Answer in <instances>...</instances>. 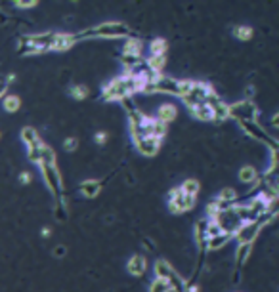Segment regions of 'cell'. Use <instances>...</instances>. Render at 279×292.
Returning <instances> with one entry per match:
<instances>
[{"mask_svg":"<svg viewBox=\"0 0 279 292\" xmlns=\"http://www.w3.org/2000/svg\"><path fill=\"white\" fill-rule=\"evenodd\" d=\"M142 86H144V80H140V78H134L130 75L117 76L104 88V100L106 102H123L125 98H130L134 92H142Z\"/></svg>","mask_w":279,"mask_h":292,"instance_id":"6da1fadb","label":"cell"},{"mask_svg":"<svg viewBox=\"0 0 279 292\" xmlns=\"http://www.w3.org/2000/svg\"><path fill=\"white\" fill-rule=\"evenodd\" d=\"M75 37V42L77 40H84V38H123L128 37V27L125 23H102L94 29H88L84 33H78V35H73Z\"/></svg>","mask_w":279,"mask_h":292,"instance_id":"7a4b0ae2","label":"cell"},{"mask_svg":"<svg viewBox=\"0 0 279 292\" xmlns=\"http://www.w3.org/2000/svg\"><path fill=\"white\" fill-rule=\"evenodd\" d=\"M193 80H178V78H172V76L166 75H155L153 78V86L155 92H164V94H174V95H183L190 92Z\"/></svg>","mask_w":279,"mask_h":292,"instance_id":"3957f363","label":"cell"},{"mask_svg":"<svg viewBox=\"0 0 279 292\" xmlns=\"http://www.w3.org/2000/svg\"><path fill=\"white\" fill-rule=\"evenodd\" d=\"M258 109L250 100H243L239 104L230 105V117H233L237 123H256Z\"/></svg>","mask_w":279,"mask_h":292,"instance_id":"277c9868","label":"cell"},{"mask_svg":"<svg viewBox=\"0 0 279 292\" xmlns=\"http://www.w3.org/2000/svg\"><path fill=\"white\" fill-rule=\"evenodd\" d=\"M212 92H214V90H212V86L205 84V82H201V80H193L190 92L183 95L182 100L188 104V107H193V105L205 104Z\"/></svg>","mask_w":279,"mask_h":292,"instance_id":"5b68a950","label":"cell"},{"mask_svg":"<svg viewBox=\"0 0 279 292\" xmlns=\"http://www.w3.org/2000/svg\"><path fill=\"white\" fill-rule=\"evenodd\" d=\"M168 207L172 210L174 214H182V212H188V210H192L195 207V199L193 197H188V195H183L180 187H174L170 189V193H168Z\"/></svg>","mask_w":279,"mask_h":292,"instance_id":"8992f818","label":"cell"},{"mask_svg":"<svg viewBox=\"0 0 279 292\" xmlns=\"http://www.w3.org/2000/svg\"><path fill=\"white\" fill-rule=\"evenodd\" d=\"M216 224L220 226V229L224 231V233H230V235L233 237V233L239 229L243 222H241V218L235 214V210L230 208V210H224L220 216H218Z\"/></svg>","mask_w":279,"mask_h":292,"instance_id":"52a82bcc","label":"cell"},{"mask_svg":"<svg viewBox=\"0 0 279 292\" xmlns=\"http://www.w3.org/2000/svg\"><path fill=\"white\" fill-rule=\"evenodd\" d=\"M260 227L256 222H245V224H241V227L233 233V237L239 241L241 245H252L254 241H256V237L260 233Z\"/></svg>","mask_w":279,"mask_h":292,"instance_id":"ba28073f","label":"cell"},{"mask_svg":"<svg viewBox=\"0 0 279 292\" xmlns=\"http://www.w3.org/2000/svg\"><path fill=\"white\" fill-rule=\"evenodd\" d=\"M40 170H42V176L46 179L50 191L54 193V197H59V193H61V178H59L56 164H40Z\"/></svg>","mask_w":279,"mask_h":292,"instance_id":"9c48e42d","label":"cell"},{"mask_svg":"<svg viewBox=\"0 0 279 292\" xmlns=\"http://www.w3.org/2000/svg\"><path fill=\"white\" fill-rule=\"evenodd\" d=\"M239 126L245 130V132L249 134V136H252L254 140H258V142L269 145V149H277V143H275V140H273V138H269L268 134L264 132V128H260L258 126V123H239Z\"/></svg>","mask_w":279,"mask_h":292,"instance_id":"30bf717a","label":"cell"},{"mask_svg":"<svg viewBox=\"0 0 279 292\" xmlns=\"http://www.w3.org/2000/svg\"><path fill=\"white\" fill-rule=\"evenodd\" d=\"M144 132L147 138L163 140L164 136H166V124L161 123L159 119H153V117H145L144 119Z\"/></svg>","mask_w":279,"mask_h":292,"instance_id":"8fae6325","label":"cell"},{"mask_svg":"<svg viewBox=\"0 0 279 292\" xmlns=\"http://www.w3.org/2000/svg\"><path fill=\"white\" fill-rule=\"evenodd\" d=\"M136 147H138L140 153L145 155V157H153V155H157L159 149H161V140H155V138H142V140L136 142Z\"/></svg>","mask_w":279,"mask_h":292,"instance_id":"7c38bea8","label":"cell"},{"mask_svg":"<svg viewBox=\"0 0 279 292\" xmlns=\"http://www.w3.org/2000/svg\"><path fill=\"white\" fill-rule=\"evenodd\" d=\"M145 267H147V262H145L144 256H140V254H134L130 260H128V264H126L128 273L134 275V277H142V275L145 273Z\"/></svg>","mask_w":279,"mask_h":292,"instance_id":"4fadbf2b","label":"cell"},{"mask_svg":"<svg viewBox=\"0 0 279 292\" xmlns=\"http://www.w3.org/2000/svg\"><path fill=\"white\" fill-rule=\"evenodd\" d=\"M75 46V37L73 35H65V33H58L56 42L52 46V52H65Z\"/></svg>","mask_w":279,"mask_h":292,"instance_id":"5bb4252c","label":"cell"},{"mask_svg":"<svg viewBox=\"0 0 279 292\" xmlns=\"http://www.w3.org/2000/svg\"><path fill=\"white\" fill-rule=\"evenodd\" d=\"M190 113H192L197 121H203V123H211L212 121V111L207 104L193 105V107H190Z\"/></svg>","mask_w":279,"mask_h":292,"instance_id":"9a60e30c","label":"cell"},{"mask_svg":"<svg viewBox=\"0 0 279 292\" xmlns=\"http://www.w3.org/2000/svg\"><path fill=\"white\" fill-rule=\"evenodd\" d=\"M176 115H178V109H176L172 104H164L159 107V111H157V119H159L161 123L168 124L176 119Z\"/></svg>","mask_w":279,"mask_h":292,"instance_id":"2e32d148","label":"cell"},{"mask_svg":"<svg viewBox=\"0 0 279 292\" xmlns=\"http://www.w3.org/2000/svg\"><path fill=\"white\" fill-rule=\"evenodd\" d=\"M100 189H102V183H100V181H94V179H86V181L80 183V193H82L86 199L98 197Z\"/></svg>","mask_w":279,"mask_h":292,"instance_id":"e0dca14e","label":"cell"},{"mask_svg":"<svg viewBox=\"0 0 279 292\" xmlns=\"http://www.w3.org/2000/svg\"><path fill=\"white\" fill-rule=\"evenodd\" d=\"M155 275H157V279H163V281H168V277L174 273L172 265L168 264L166 260H157L155 262Z\"/></svg>","mask_w":279,"mask_h":292,"instance_id":"ac0fdd59","label":"cell"},{"mask_svg":"<svg viewBox=\"0 0 279 292\" xmlns=\"http://www.w3.org/2000/svg\"><path fill=\"white\" fill-rule=\"evenodd\" d=\"M125 56L130 57H142V42L136 40V38H128L125 42Z\"/></svg>","mask_w":279,"mask_h":292,"instance_id":"d6986e66","label":"cell"},{"mask_svg":"<svg viewBox=\"0 0 279 292\" xmlns=\"http://www.w3.org/2000/svg\"><path fill=\"white\" fill-rule=\"evenodd\" d=\"M239 179L243 183H250V185H254L256 181H258V172L254 166H243L239 170Z\"/></svg>","mask_w":279,"mask_h":292,"instance_id":"ffe728a7","label":"cell"},{"mask_svg":"<svg viewBox=\"0 0 279 292\" xmlns=\"http://www.w3.org/2000/svg\"><path fill=\"white\" fill-rule=\"evenodd\" d=\"M21 140H23V143H25L27 147H33L35 143L40 142L39 134H37V130H35L33 126H25V128L21 130Z\"/></svg>","mask_w":279,"mask_h":292,"instance_id":"44dd1931","label":"cell"},{"mask_svg":"<svg viewBox=\"0 0 279 292\" xmlns=\"http://www.w3.org/2000/svg\"><path fill=\"white\" fill-rule=\"evenodd\" d=\"M231 241V235L230 233H220V235L212 237V239H207V248L209 250H218L222 246L226 245V243H230Z\"/></svg>","mask_w":279,"mask_h":292,"instance_id":"7402d4cb","label":"cell"},{"mask_svg":"<svg viewBox=\"0 0 279 292\" xmlns=\"http://www.w3.org/2000/svg\"><path fill=\"white\" fill-rule=\"evenodd\" d=\"M149 50H151V56L164 57L166 50H168V44H166L164 38H155V40H151V44H149Z\"/></svg>","mask_w":279,"mask_h":292,"instance_id":"603a6c76","label":"cell"},{"mask_svg":"<svg viewBox=\"0 0 279 292\" xmlns=\"http://www.w3.org/2000/svg\"><path fill=\"white\" fill-rule=\"evenodd\" d=\"M235 199H237V193L233 191L231 187H224L220 191V195H218V203H222V205H226L228 208H233V203H235Z\"/></svg>","mask_w":279,"mask_h":292,"instance_id":"cb8c5ba5","label":"cell"},{"mask_svg":"<svg viewBox=\"0 0 279 292\" xmlns=\"http://www.w3.org/2000/svg\"><path fill=\"white\" fill-rule=\"evenodd\" d=\"M199 189H201V185H199V181L197 179H185L182 185H180V191H182L183 195H188V197H197V193H199Z\"/></svg>","mask_w":279,"mask_h":292,"instance_id":"d4e9b609","label":"cell"},{"mask_svg":"<svg viewBox=\"0 0 279 292\" xmlns=\"http://www.w3.org/2000/svg\"><path fill=\"white\" fill-rule=\"evenodd\" d=\"M250 250H252V245H239L237 248V252H235V264H237V275H239V269L241 265L247 262V258H249Z\"/></svg>","mask_w":279,"mask_h":292,"instance_id":"484cf974","label":"cell"},{"mask_svg":"<svg viewBox=\"0 0 279 292\" xmlns=\"http://www.w3.org/2000/svg\"><path fill=\"white\" fill-rule=\"evenodd\" d=\"M2 105H4V111H8V113H16V111L21 107L20 95H14V94L6 95L4 102H2Z\"/></svg>","mask_w":279,"mask_h":292,"instance_id":"4316f807","label":"cell"},{"mask_svg":"<svg viewBox=\"0 0 279 292\" xmlns=\"http://www.w3.org/2000/svg\"><path fill=\"white\" fill-rule=\"evenodd\" d=\"M164 63H166V59H164V57H155V56H151L147 61H145V65L149 67V71H151V73H157V75H161Z\"/></svg>","mask_w":279,"mask_h":292,"instance_id":"83f0119b","label":"cell"},{"mask_svg":"<svg viewBox=\"0 0 279 292\" xmlns=\"http://www.w3.org/2000/svg\"><path fill=\"white\" fill-rule=\"evenodd\" d=\"M233 37L239 38V40H250V38H252V29L247 27V25L233 27Z\"/></svg>","mask_w":279,"mask_h":292,"instance_id":"f1b7e54d","label":"cell"},{"mask_svg":"<svg viewBox=\"0 0 279 292\" xmlns=\"http://www.w3.org/2000/svg\"><path fill=\"white\" fill-rule=\"evenodd\" d=\"M40 164H56V153L50 147H42V153H40Z\"/></svg>","mask_w":279,"mask_h":292,"instance_id":"f546056e","label":"cell"},{"mask_svg":"<svg viewBox=\"0 0 279 292\" xmlns=\"http://www.w3.org/2000/svg\"><path fill=\"white\" fill-rule=\"evenodd\" d=\"M170 290H172L170 284L163 281V279H157V277L153 279V283L149 284V292H170Z\"/></svg>","mask_w":279,"mask_h":292,"instance_id":"4dcf8cb0","label":"cell"},{"mask_svg":"<svg viewBox=\"0 0 279 292\" xmlns=\"http://www.w3.org/2000/svg\"><path fill=\"white\" fill-rule=\"evenodd\" d=\"M42 147H44V143H42V142L35 143L33 147H29V160H33V162L40 164V153H42Z\"/></svg>","mask_w":279,"mask_h":292,"instance_id":"1f68e13d","label":"cell"},{"mask_svg":"<svg viewBox=\"0 0 279 292\" xmlns=\"http://www.w3.org/2000/svg\"><path fill=\"white\" fill-rule=\"evenodd\" d=\"M69 94L73 95V98H75V100H84V98H86L88 95V88L86 86H73V88H71V90H69Z\"/></svg>","mask_w":279,"mask_h":292,"instance_id":"d6a6232c","label":"cell"},{"mask_svg":"<svg viewBox=\"0 0 279 292\" xmlns=\"http://www.w3.org/2000/svg\"><path fill=\"white\" fill-rule=\"evenodd\" d=\"M220 233H224L220 229V226L216 222H209V226H207V239H212V237L220 235Z\"/></svg>","mask_w":279,"mask_h":292,"instance_id":"836d02e7","label":"cell"},{"mask_svg":"<svg viewBox=\"0 0 279 292\" xmlns=\"http://www.w3.org/2000/svg\"><path fill=\"white\" fill-rule=\"evenodd\" d=\"M63 147H65V151L73 153V151H77V147H78V140L77 138H67V140L63 142Z\"/></svg>","mask_w":279,"mask_h":292,"instance_id":"e575fe53","label":"cell"},{"mask_svg":"<svg viewBox=\"0 0 279 292\" xmlns=\"http://www.w3.org/2000/svg\"><path fill=\"white\" fill-rule=\"evenodd\" d=\"M106 142H107V132H98V134H96V143H100V145H104Z\"/></svg>","mask_w":279,"mask_h":292,"instance_id":"d590c367","label":"cell"},{"mask_svg":"<svg viewBox=\"0 0 279 292\" xmlns=\"http://www.w3.org/2000/svg\"><path fill=\"white\" fill-rule=\"evenodd\" d=\"M20 181L23 183V185H27L31 181V174L29 172H21V176H20Z\"/></svg>","mask_w":279,"mask_h":292,"instance_id":"8d00e7d4","label":"cell"},{"mask_svg":"<svg viewBox=\"0 0 279 292\" xmlns=\"http://www.w3.org/2000/svg\"><path fill=\"white\" fill-rule=\"evenodd\" d=\"M16 6L18 8H35L37 2H16Z\"/></svg>","mask_w":279,"mask_h":292,"instance_id":"74e56055","label":"cell"},{"mask_svg":"<svg viewBox=\"0 0 279 292\" xmlns=\"http://www.w3.org/2000/svg\"><path fill=\"white\" fill-rule=\"evenodd\" d=\"M6 90H8V86H6V82L4 80H0V98L6 94Z\"/></svg>","mask_w":279,"mask_h":292,"instance_id":"f35d334b","label":"cell"},{"mask_svg":"<svg viewBox=\"0 0 279 292\" xmlns=\"http://www.w3.org/2000/svg\"><path fill=\"white\" fill-rule=\"evenodd\" d=\"M16 80V75H8V80H6V86L10 84V82H14Z\"/></svg>","mask_w":279,"mask_h":292,"instance_id":"ab89813d","label":"cell"},{"mask_svg":"<svg viewBox=\"0 0 279 292\" xmlns=\"http://www.w3.org/2000/svg\"><path fill=\"white\" fill-rule=\"evenodd\" d=\"M50 233H52V231H50L48 227H44V229H42V237H48Z\"/></svg>","mask_w":279,"mask_h":292,"instance_id":"60d3db41","label":"cell"},{"mask_svg":"<svg viewBox=\"0 0 279 292\" xmlns=\"http://www.w3.org/2000/svg\"><path fill=\"white\" fill-rule=\"evenodd\" d=\"M185 292H199V290H197V286H192V288H185Z\"/></svg>","mask_w":279,"mask_h":292,"instance_id":"b9f144b4","label":"cell"}]
</instances>
